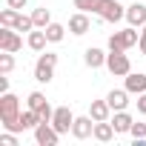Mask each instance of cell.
<instances>
[{"label": "cell", "mask_w": 146, "mask_h": 146, "mask_svg": "<svg viewBox=\"0 0 146 146\" xmlns=\"http://www.w3.org/2000/svg\"><path fill=\"white\" fill-rule=\"evenodd\" d=\"M17 117H20V100L12 92H3V98H0V123H3V129H9Z\"/></svg>", "instance_id": "1"}, {"label": "cell", "mask_w": 146, "mask_h": 146, "mask_svg": "<svg viewBox=\"0 0 146 146\" xmlns=\"http://www.w3.org/2000/svg\"><path fill=\"white\" fill-rule=\"evenodd\" d=\"M137 40H140V32H135V26L120 29V32L109 35V52H126V49H132Z\"/></svg>", "instance_id": "2"}, {"label": "cell", "mask_w": 146, "mask_h": 146, "mask_svg": "<svg viewBox=\"0 0 146 146\" xmlns=\"http://www.w3.org/2000/svg\"><path fill=\"white\" fill-rule=\"evenodd\" d=\"M54 66H57V54H54V52L40 54L37 63H35V80H37V83H49V80L54 78Z\"/></svg>", "instance_id": "3"}, {"label": "cell", "mask_w": 146, "mask_h": 146, "mask_svg": "<svg viewBox=\"0 0 146 146\" xmlns=\"http://www.w3.org/2000/svg\"><path fill=\"white\" fill-rule=\"evenodd\" d=\"M106 69L112 72L115 78H126L129 72H132L129 54H126V52H109V54H106Z\"/></svg>", "instance_id": "4"}, {"label": "cell", "mask_w": 146, "mask_h": 146, "mask_svg": "<svg viewBox=\"0 0 146 146\" xmlns=\"http://www.w3.org/2000/svg\"><path fill=\"white\" fill-rule=\"evenodd\" d=\"M98 15L103 23H117L126 17V6H120L117 0H100L98 3Z\"/></svg>", "instance_id": "5"}, {"label": "cell", "mask_w": 146, "mask_h": 146, "mask_svg": "<svg viewBox=\"0 0 146 146\" xmlns=\"http://www.w3.org/2000/svg\"><path fill=\"white\" fill-rule=\"evenodd\" d=\"M35 140H37L40 146H57L60 132L52 126V120H40V123L35 126Z\"/></svg>", "instance_id": "6"}, {"label": "cell", "mask_w": 146, "mask_h": 146, "mask_svg": "<svg viewBox=\"0 0 146 146\" xmlns=\"http://www.w3.org/2000/svg\"><path fill=\"white\" fill-rule=\"evenodd\" d=\"M29 109H35L40 120H52V115H54V109L49 106V100H46L43 92H32L29 95Z\"/></svg>", "instance_id": "7"}, {"label": "cell", "mask_w": 146, "mask_h": 146, "mask_svg": "<svg viewBox=\"0 0 146 146\" xmlns=\"http://www.w3.org/2000/svg\"><path fill=\"white\" fill-rule=\"evenodd\" d=\"M0 49H3V52H20L23 49V40H20L17 29H12V26L0 29Z\"/></svg>", "instance_id": "8"}, {"label": "cell", "mask_w": 146, "mask_h": 146, "mask_svg": "<svg viewBox=\"0 0 146 146\" xmlns=\"http://www.w3.org/2000/svg\"><path fill=\"white\" fill-rule=\"evenodd\" d=\"M72 123H75V115L69 112V106H57L54 115H52V126L60 135H66V132H72Z\"/></svg>", "instance_id": "9"}, {"label": "cell", "mask_w": 146, "mask_h": 146, "mask_svg": "<svg viewBox=\"0 0 146 146\" xmlns=\"http://www.w3.org/2000/svg\"><path fill=\"white\" fill-rule=\"evenodd\" d=\"M72 135H75L78 140H86L95 135V117L86 115V117H75V123H72Z\"/></svg>", "instance_id": "10"}, {"label": "cell", "mask_w": 146, "mask_h": 146, "mask_svg": "<svg viewBox=\"0 0 146 146\" xmlns=\"http://www.w3.org/2000/svg\"><path fill=\"white\" fill-rule=\"evenodd\" d=\"M37 123H40L37 112H35V109H29V112H20V117H17V120H15L12 126H9V132H15V135H17V132H26V129H35Z\"/></svg>", "instance_id": "11"}, {"label": "cell", "mask_w": 146, "mask_h": 146, "mask_svg": "<svg viewBox=\"0 0 146 146\" xmlns=\"http://www.w3.org/2000/svg\"><path fill=\"white\" fill-rule=\"evenodd\" d=\"M126 20H129V26H146V6L143 3H132V6H126Z\"/></svg>", "instance_id": "12"}, {"label": "cell", "mask_w": 146, "mask_h": 146, "mask_svg": "<svg viewBox=\"0 0 146 146\" xmlns=\"http://www.w3.org/2000/svg\"><path fill=\"white\" fill-rule=\"evenodd\" d=\"M89 29H92V23H89L86 12H78V15H72V17H69V32H72V35H78V37H80V35H86Z\"/></svg>", "instance_id": "13"}, {"label": "cell", "mask_w": 146, "mask_h": 146, "mask_svg": "<svg viewBox=\"0 0 146 146\" xmlns=\"http://www.w3.org/2000/svg\"><path fill=\"white\" fill-rule=\"evenodd\" d=\"M126 89H129V95H143L146 92V75L143 72H129L126 75Z\"/></svg>", "instance_id": "14"}, {"label": "cell", "mask_w": 146, "mask_h": 146, "mask_svg": "<svg viewBox=\"0 0 146 146\" xmlns=\"http://www.w3.org/2000/svg\"><path fill=\"white\" fill-rule=\"evenodd\" d=\"M106 100H109L112 112H120V109L129 106V89H112V92L106 95Z\"/></svg>", "instance_id": "15"}, {"label": "cell", "mask_w": 146, "mask_h": 146, "mask_svg": "<svg viewBox=\"0 0 146 146\" xmlns=\"http://www.w3.org/2000/svg\"><path fill=\"white\" fill-rule=\"evenodd\" d=\"M117 132H115V126H112V120H95V140H100V143H109L112 137H115Z\"/></svg>", "instance_id": "16"}, {"label": "cell", "mask_w": 146, "mask_h": 146, "mask_svg": "<svg viewBox=\"0 0 146 146\" xmlns=\"http://www.w3.org/2000/svg\"><path fill=\"white\" fill-rule=\"evenodd\" d=\"M109 120H112V126H115V132H117V135H126V132L132 129V123H135V120H132V115H129L126 109L115 112V117H109Z\"/></svg>", "instance_id": "17"}, {"label": "cell", "mask_w": 146, "mask_h": 146, "mask_svg": "<svg viewBox=\"0 0 146 146\" xmlns=\"http://www.w3.org/2000/svg\"><path fill=\"white\" fill-rule=\"evenodd\" d=\"M89 115H92L95 120H109V117H112V106H109V100H92Z\"/></svg>", "instance_id": "18"}, {"label": "cell", "mask_w": 146, "mask_h": 146, "mask_svg": "<svg viewBox=\"0 0 146 146\" xmlns=\"http://www.w3.org/2000/svg\"><path fill=\"white\" fill-rule=\"evenodd\" d=\"M83 63L89 66V69H100V66H106V54L100 52V49H86V54H83Z\"/></svg>", "instance_id": "19"}, {"label": "cell", "mask_w": 146, "mask_h": 146, "mask_svg": "<svg viewBox=\"0 0 146 146\" xmlns=\"http://www.w3.org/2000/svg\"><path fill=\"white\" fill-rule=\"evenodd\" d=\"M46 43H49L46 29H40V32H29V49H32V52H43Z\"/></svg>", "instance_id": "20"}, {"label": "cell", "mask_w": 146, "mask_h": 146, "mask_svg": "<svg viewBox=\"0 0 146 146\" xmlns=\"http://www.w3.org/2000/svg\"><path fill=\"white\" fill-rule=\"evenodd\" d=\"M32 20H35V29H46V26L52 23V12H49L46 6H40V9L32 12Z\"/></svg>", "instance_id": "21"}, {"label": "cell", "mask_w": 146, "mask_h": 146, "mask_svg": "<svg viewBox=\"0 0 146 146\" xmlns=\"http://www.w3.org/2000/svg\"><path fill=\"white\" fill-rule=\"evenodd\" d=\"M46 37H49V43H60V40L66 37V29H63L60 23H49V26H46Z\"/></svg>", "instance_id": "22"}, {"label": "cell", "mask_w": 146, "mask_h": 146, "mask_svg": "<svg viewBox=\"0 0 146 146\" xmlns=\"http://www.w3.org/2000/svg\"><path fill=\"white\" fill-rule=\"evenodd\" d=\"M17 17H20V12H17V9H12V6H9V9H3V12H0V23H3V26H12V29H15V23H17Z\"/></svg>", "instance_id": "23"}, {"label": "cell", "mask_w": 146, "mask_h": 146, "mask_svg": "<svg viewBox=\"0 0 146 146\" xmlns=\"http://www.w3.org/2000/svg\"><path fill=\"white\" fill-rule=\"evenodd\" d=\"M12 69H15V52H3V54H0V72L9 75Z\"/></svg>", "instance_id": "24"}, {"label": "cell", "mask_w": 146, "mask_h": 146, "mask_svg": "<svg viewBox=\"0 0 146 146\" xmlns=\"http://www.w3.org/2000/svg\"><path fill=\"white\" fill-rule=\"evenodd\" d=\"M15 29H17V32H32V29H35V20L20 15V17H17V23H15Z\"/></svg>", "instance_id": "25"}, {"label": "cell", "mask_w": 146, "mask_h": 146, "mask_svg": "<svg viewBox=\"0 0 146 146\" xmlns=\"http://www.w3.org/2000/svg\"><path fill=\"white\" fill-rule=\"evenodd\" d=\"M98 3H100V0H75V6L80 12H98Z\"/></svg>", "instance_id": "26"}, {"label": "cell", "mask_w": 146, "mask_h": 146, "mask_svg": "<svg viewBox=\"0 0 146 146\" xmlns=\"http://www.w3.org/2000/svg\"><path fill=\"white\" fill-rule=\"evenodd\" d=\"M129 135H132L135 140H143V137H146V123H132Z\"/></svg>", "instance_id": "27"}, {"label": "cell", "mask_w": 146, "mask_h": 146, "mask_svg": "<svg viewBox=\"0 0 146 146\" xmlns=\"http://www.w3.org/2000/svg\"><path fill=\"white\" fill-rule=\"evenodd\" d=\"M0 146H17L15 132H9V129H6V135H0Z\"/></svg>", "instance_id": "28"}, {"label": "cell", "mask_w": 146, "mask_h": 146, "mask_svg": "<svg viewBox=\"0 0 146 146\" xmlns=\"http://www.w3.org/2000/svg\"><path fill=\"white\" fill-rule=\"evenodd\" d=\"M137 112H143V115H146V92H143V95H137Z\"/></svg>", "instance_id": "29"}, {"label": "cell", "mask_w": 146, "mask_h": 146, "mask_svg": "<svg viewBox=\"0 0 146 146\" xmlns=\"http://www.w3.org/2000/svg\"><path fill=\"white\" fill-rule=\"evenodd\" d=\"M143 32H140V40H137V46H140V52L146 54V26H140Z\"/></svg>", "instance_id": "30"}, {"label": "cell", "mask_w": 146, "mask_h": 146, "mask_svg": "<svg viewBox=\"0 0 146 146\" xmlns=\"http://www.w3.org/2000/svg\"><path fill=\"white\" fill-rule=\"evenodd\" d=\"M6 3H9L12 9H26V3H29V0H6Z\"/></svg>", "instance_id": "31"}, {"label": "cell", "mask_w": 146, "mask_h": 146, "mask_svg": "<svg viewBox=\"0 0 146 146\" xmlns=\"http://www.w3.org/2000/svg\"><path fill=\"white\" fill-rule=\"evenodd\" d=\"M0 92H9V78H6V75L0 78Z\"/></svg>", "instance_id": "32"}]
</instances>
